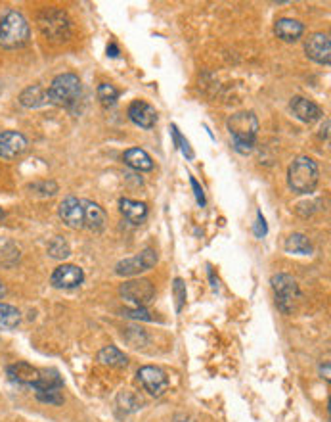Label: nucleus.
Listing matches in <instances>:
<instances>
[{
  "instance_id": "5",
  "label": "nucleus",
  "mask_w": 331,
  "mask_h": 422,
  "mask_svg": "<svg viewBox=\"0 0 331 422\" xmlns=\"http://www.w3.org/2000/svg\"><path fill=\"white\" fill-rule=\"evenodd\" d=\"M39 29L52 42H65L71 37V19L58 8H46L39 14Z\"/></svg>"
},
{
  "instance_id": "11",
  "label": "nucleus",
  "mask_w": 331,
  "mask_h": 422,
  "mask_svg": "<svg viewBox=\"0 0 331 422\" xmlns=\"http://www.w3.org/2000/svg\"><path fill=\"white\" fill-rule=\"evenodd\" d=\"M50 282L54 288H62V290H73V288H79L85 282V273L77 265H60L52 277Z\"/></svg>"
},
{
  "instance_id": "17",
  "label": "nucleus",
  "mask_w": 331,
  "mask_h": 422,
  "mask_svg": "<svg viewBox=\"0 0 331 422\" xmlns=\"http://www.w3.org/2000/svg\"><path fill=\"white\" fill-rule=\"evenodd\" d=\"M80 204H83V216H85V229L102 232L105 227V213L102 207L90 200H80Z\"/></svg>"
},
{
  "instance_id": "1",
  "label": "nucleus",
  "mask_w": 331,
  "mask_h": 422,
  "mask_svg": "<svg viewBox=\"0 0 331 422\" xmlns=\"http://www.w3.org/2000/svg\"><path fill=\"white\" fill-rule=\"evenodd\" d=\"M228 131L232 140H234V148L239 154H249L255 148L259 120L253 112H239L228 120Z\"/></svg>"
},
{
  "instance_id": "32",
  "label": "nucleus",
  "mask_w": 331,
  "mask_h": 422,
  "mask_svg": "<svg viewBox=\"0 0 331 422\" xmlns=\"http://www.w3.org/2000/svg\"><path fill=\"white\" fill-rule=\"evenodd\" d=\"M266 232H269V227H266V221H264L262 213L259 211V213H257V223H255V236H257V238H264Z\"/></svg>"
},
{
  "instance_id": "21",
  "label": "nucleus",
  "mask_w": 331,
  "mask_h": 422,
  "mask_svg": "<svg viewBox=\"0 0 331 422\" xmlns=\"http://www.w3.org/2000/svg\"><path fill=\"white\" fill-rule=\"evenodd\" d=\"M98 361L105 366H115V368H125L128 365V359L123 351L115 346H105L98 353Z\"/></svg>"
},
{
  "instance_id": "22",
  "label": "nucleus",
  "mask_w": 331,
  "mask_h": 422,
  "mask_svg": "<svg viewBox=\"0 0 331 422\" xmlns=\"http://www.w3.org/2000/svg\"><path fill=\"white\" fill-rule=\"evenodd\" d=\"M48 102L46 98V90L40 87V85H33V87H27L19 95V104L24 108H40Z\"/></svg>"
},
{
  "instance_id": "14",
  "label": "nucleus",
  "mask_w": 331,
  "mask_h": 422,
  "mask_svg": "<svg viewBox=\"0 0 331 422\" xmlns=\"http://www.w3.org/2000/svg\"><path fill=\"white\" fill-rule=\"evenodd\" d=\"M128 117H130V121L135 125L142 129L155 127V123H158L155 108H151L150 104L144 102V100H135V102L128 106Z\"/></svg>"
},
{
  "instance_id": "18",
  "label": "nucleus",
  "mask_w": 331,
  "mask_h": 422,
  "mask_svg": "<svg viewBox=\"0 0 331 422\" xmlns=\"http://www.w3.org/2000/svg\"><path fill=\"white\" fill-rule=\"evenodd\" d=\"M274 31H276L278 39L285 40V42H295L305 33V25L297 22V19H291V17H282V19L276 22Z\"/></svg>"
},
{
  "instance_id": "8",
  "label": "nucleus",
  "mask_w": 331,
  "mask_h": 422,
  "mask_svg": "<svg viewBox=\"0 0 331 422\" xmlns=\"http://www.w3.org/2000/svg\"><path fill=\"white\" fill-rule=\"evenodd\" d=\"M158 263V254H155V250H144L135 257H128V259H123V261H119L115 265V273H117L119 277H136V275H140L144 271H150L151 267Z\"/></svg>"
},
{
  "instance_id": "37",
  "label": "nucleus",
  "mask_w": 331,
  "mask_h": 422,
  "mask_svg": "<svg viewBox=\"0 0 331 422\" xmlns=\"http://www.w3.org/2000/svg\"><path fill=\"white\" fill-rule=\"evenodd\" d=\"M6 292H8V288H6V284H4V282L0 280V300H2L4 295H6Z\"/></svg>"
},
{
  "instance_id": "31",
  "label": "nucleus",
  "mask_w": 331,
  "mask_h": 422,
  "mask_svg": "<svg viewBox=\"0 0 331 422\" xmlns=\"http://www.w3.org/2000/svg\"><path fill=\"white\" fill-rule=\"evenodd\" d=\"M125 317L128 319H136V320H153L151 313L146 307H135V309L125 311Z\"/></svg>"
},
{
  "instance_id": "34",
  "label": "nucleus",
  "mask_w": 331,
  "mask_h": 422,
  "mask_svg": "<svg viewBox=\"0 0 331 422\" xmlns=\"http://www.w3.org/2000/svg\"><path fill=\"white\" fill-rule=\"evenodd\" d=\"M178 148H180L182 154H184V156H186L188 160H192V158H194V150L189 148V143H188V140H186V138H184V136H180V143H178Z\"/></svg>"
},
{
  "instance_id": "27",
  "label": "nucleus",
  "mask_w": 331,
  "mask_h": 422,
  "mask_svg": "<svg viewBox=\"0 0 331 422\" xmlns=\"http://www.w3.org/2000/svg\"><path fill=\"white\" fill-rule=\"evenodd\" d=\"M119 98V90L110 83H102L100 87H98V100L102 102V106L105 108H110V106H115Z\"/></svg>"
},
{
  "instance_id": "36",
  "label": "nucleus",
  "mask_w": 331,
  "mask_h": 422,
  "mask_svg": "<svg viewBox=\"0 0 331 422\" xmlns=\"http://www.w3.org/2000/svg\"><path fill=\"white\" fill-rule=\"evenodd\" d=\"M320 371H322L323 378H325V380L330 382V363H325V366L322 365V368H320Z\"/></svg>"
},
{
  "instance_id": "9",
  "label": "nucleus",
  "mask_w": 331,
  "mask_h": 422,
  "mask_svg": "<svg viewBox=\"0 0 331 422\" xmlns=\"http://www.w3.org/2000/svg\"><path fill=\"white\" fill-rule=\"evenodd\" d=\"M136 376H138V382L142 384L144 390L153 398L163 396L169 388V376L159 366H142Z\"/></svg>"
},
{
  "instance_id": "6",
  "label": "nucleus",
  "mask_w": 331,
  "mask_h": 422,
  "mask_svg": "<svg viewBox=\"0 0 331 422\" xmlns=\"http://www.w3.org/2000/svg\"><path fill=\"white\" fill-rule=\"evenodd\" d=\"M272 290L276 294V305L278 309L282 311L284 315H289L297 307V302L300 300V290L297 280L293 279L291 275H285V273H278L270 280Z\"/></svg>"
},
{
  "instance_id": "29",
  "label": "nucleus",
  "mask_w": 331,
  "mask_h": 422,
  "mask_svg": "<svg viewBox=\"0 0 331 422\" xmlns=\"http://www.w3.org/2000/svg\"><path fill=\"white\" fill-rule=\"evenodd\" d=\"M173 294L174 300H176V313H180L184 303H186V284L182 279H174L173 284Z\"/></svg>"
},
{
  "instance_id": "2",
  "label": "nucleus",
  "mask_w": 331,
  "mask_h": 422,
  "mask_svg": "<svg viewBox=\"0 0 331 422\" xmlns=\"http://www.w3.org/2000/svg\"><path fill=\"white\" fill-rule=\"evenodd\" d=\"M31 37L29 24L19 12H8L0 19V47L6 50H16L25 47Z\"/></svg>"
},
{
  "instance_id": "33",
  "label": "nucleus",
  "mask_w": 331,
  "mask_h": 422,
  "mask_svg": "<svg viewBox=\"0 0 331 422\" xmlns=\"http://www.w3.org/2000/svg\"><path fill=\"white\" fill-rule=\"evenodd\" d=\"M189 184H192V188H194V194H196L197 204H199L201 207L205 206V194H203V188L199 186V183H197L194 177H189Z\"/></svg>"
},
{
  "instance_id": "16",
  "label": "nucleus",
  "mask_w": 331,
  "mask_h": 422,
  "mask_svg": "<svg viewBox=\"0 0 331 422\" xmlns=\"http://www.w3.org/2000/svg\"><path fill=\"white\" fill-rule=\"evenodd\" d=\"M6 375L12 382L16 384H24V386H35L37 380H39L40 371L39 368H35L29 363H14V365H10L6 368Z\"/></svg>"
},
{
  "instance_id": "12",
  "label": "nucleus",
  "mask_w": 331,
  "mask_h": 422,
  "mask_svg": "<svg viewBox=\"0 0 331 422\" xmlns=\"http://www.w3.org/2000/svg\"><path fill=\"white\" fill-rule=\"evenodd\" d=\"M29 143L22 133L16 131H0V158L2 160H14L17 156L25 154Z\"/></svg>"
},
{
  "instance_id": "23",
  "label": "nucleus",
  "mask_w": 331,
  "mask_h": 422,
  "mask_svg": "<svg viewBox=\"0 0 331 422\" xmlns=\"http://www.w3.org/2000/svg\"><path fill=\"white\" fill-rule=\"evenodd\" d=\"M63 388V380L62 376L58 375V371L50 368V371H40V376L37 384L33 386V390L40 391V390H62Z\"/></svg>"
},
{
  "instance_id": "25",
  "label": "nucleus",
  "mask_w": 331,
  "mask_h": 422,
  "mask_svg": "<svg viewBox=\"0 0 331 422\" xmlns=\"http://www.w3.org/2000/svg\"><path fill=\"white\" fill-rule=\"evenodd\" d=\"M22 323V313L8 303H0V328H16Z\"/></svg>"
},
{
  "instance_id": "28",
  "label": "nucleus",
  "mask_w": 331,
  "mask_h": 422,
  "mask_svg": "<svg viewBox=\"0 0 331 422\" xmlns=\"http://www.w3.org/2000/svg\"><path fill=\"white\" fill-rule=\"evenodd\" d=\"M35 396H37L39 401H42V403H50V405H62L63 403L62 390H40V391H35Z\"/></svg>"
},
{
  "instance_id": "13",
  "label": "nucleus",
  "mask_w": 331,
  "mask_h": 422,
  "mask_svg": "<svg viewBox=\"0 0 331 422\" xmlns=\"http://www.w3.org/2000/svg\"><path fill=\"white\" fill-rule=\"evenodd\" d=\"M60 219L63 223L67 225L69 229H85V216H83V204L80 200H77L75 196H67L60 204Z\"/></svg>"
},
{
  "instance_id": "30",
  "label": "nucleus",
  "mask_w": 331,
  "mask_h": 422,
  "mask_svg": "<svg viewBox=\"0 0 331 422\" xmlns=\"http://www.w3.org/2000/svg\"><path fill=\"white\" fill-rule=\"evenodd\" d=\"M29 190H33L39 196H54L58 192V184L54 181H42V183H35L29 186Z\"/></svg>"
},
{
  "instance_id": "4",
  "label": "nucleus",
  "mask_w": 331,
  "mask_h": 422,
  "mask_svg": "<svg viewBox=\"0 0 331 422\" xmlns=\"http://www.w3.org/2000/svg\"><path fill=\"white\" fill-rule=\"evenodd\" d=\"M287 181L293 192L297 194H310L314 190L316 184L320 181V169L312 158L308 156H299L297 160L289 165Z\"/></svg>"
},
{
  "instance_id": "24",
  "label": "nucleus",
  "mask_w": 331,
  "mask_h": 422,
  "mask_svg": "<svg viewBox=\"0 0 331 422\" xmlns=\"http://www.w3.org/2000/svg\"><path fill=\"white\" fill-rule=\"evenodd\" d=\"M285 252L287 254H297V255H308L312 254V244L305 234H291L289 238L285 240Z\"/></svg>"
},
{
  "instance_id": "35",
  "label": "nucleus",
  "mask_w": 331,
  "mask_h": 422,
  "mask_svg": "<svg viewBox=\"0 0 331 422\" xmlns=\"http://www.w3.org/2000/svg\"><path fill=\"white\" fill-rule=\"evenodd\" d=\"M108 54H110L111 58H117L119 56V48L115 47V44H110V47H108Z\"/></svg>"
},
{
  "instance_id": "26",
  "label": "nucleus",
  "mask_w": 331,
  "mask_h": 422,
  "mask_svg": "<svg viewBox=\"0 0 331 422\" xmlns=\"http://www.w3.org/2000/svg\"><path fill=\"white\" fill-rule=\"evenodd\" d=\"M48 254H50V257H54V259H67L71 255V247H69V244L62 236H56L48 244Z\"/></svg>"
},
{
  "instance_id": "15",
  "label": "nucleus",
  "mask_w": 331,
  "mask_h": 422,
  "mask_svg": "<svg viewBox=\"0 0 331 422\" xmlns=\"http://www.w3.org/2000/svg\"><path fill=\"white\" fill-rule=\"evenodd\" d=\"M291 112L295 113L297 120H300L303 123H308V125H312L316 121H320L323 115L320 106H316L314 102H310V100L303 98V96H295V98H293Z\"/></svg>"
},
{
  "instance_id": "38",
  "label": "nucleus",
  "mask_w": 331,
  "mask_h": 422,
  "mask_svg": "<svg viewBox=\"0 0 331 422\" xmlns=\"http://www.w3.org/2000/svg\"><path fill=\"white\" fill-rule=\"evenodd\" d=\"M2 219H4V211L0 209V221H2Z\"/></svg>"
},
{
  "instance_id": "3",
  "label": "nucleus",
  "mask_w": 331,
  "mask_h": 422,
  "mask_svg": "<svg viewBox=\"0 0 331 422\" xmlns=\"http://www.w3.org/2000/svg\"><path fill=\"white\" fill-rule=\"evenodd\" d=\"M80 95H83V85H80V79L75 73L58 75L46 90L48 104L62 106V108H73L75 104L79 102Z\"/></svg>"
},
{
  "instance_id": "20",
  "label": "nucleus",
  "mask_w": 331,
  "mask_h": 422,
  "mask_svg": "<svg viewBox=\"0 0 331 422\" xmlns=\"http://www.w3.org/2000/svg\"><path fill=\"white\" fill-rule=\"evenodd\" d=\"M123 160L128 168L136 169V171H151L153 169V160L151 156L142 148H130L125 152Z\"/></svg>"
},
{
  "instance_id": "19",
  "label": "nucleus",
  "mask_w": 331,
  "mask_h": 422,
  "mask_svg": "<svg viewBox=\"0 0 331 422\" xmlns=\"http://www.w3.org/2000/svg\"><path fill=\"white\" fill-rule=\"evenodd\" d=\"M119 206H121V213L125 216V219H128L130 223L140 225L146 221V217H148V207L142 202H136V200L130 198H123L119 202Z\"/></svg>"
},
{
  "instance_id": "10",
  "label": "nucleus",
  "mask_w": 331,
  "mask_h": 422,
  "mask_svg": "<svg viewBox=\"0 0 331 422\" xmlns=\"http://www.w3.org/2000/svg\"><path fill=\"white\" fill-rule=\"evenodd\" d=\"M307 56L316 64L328 65L331 62V40L325 33H312L305 44Z\"/></svg>"
},
{
  "instance_id": "7",
  "label": "nucleus",
  "mask_w": 331,
  "mask_h": 422,
  "mask_svg": "<svg viewBox=\"0 0 331 422\" xmlns=\"http://www.w3.org/2000/svg\"><path fill=\"white\" fill-rule=\"evenodd\" d=\"M121 295L125 298L126 302L133 303L135 307H148L153 298H155V288L151 284L150 280L138 279V280H128L121 286Z\"/></svg>"
}]
</instances>
